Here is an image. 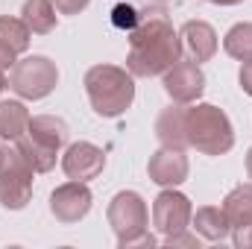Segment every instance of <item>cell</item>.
<instances>
[{"instance_id":"6da1fadb","label":"cell","mask_w":252,"mask_h":249,"mask_svg":"<svg viewBox=\"0 0 252 249\" xmlns=\"http://www.w3.org/2000/svg\"><path fill=\"white\" fill-rule=\"evenodd\" d=\"M182 38L173 30L167 12H147L141 24L129 32V59L126 67L132 76H158L182 59Z\"/></svg>"},{"instance_id":"7a4b0ae2","label":"cell","mask_w":252,"mask_h":249,"mask_svg":"<svg viewBox=\"0 0 252 249\" xmlns=\"http://www.w3.org/2000/svg\"><path fill=\"white\" fill-rule=\"evenodd\" d=\"M85 91L100 118H121L135 100V79L118 64H94L85 73Z\"/></svg>"},{"instance_id":"3957f363","label":"cell","mask_w":252,"mask_h":249,"mask_svg":"<svg viewBox=\"0 0 252 249\" xmlns=\"http://www.w3.org/2000/svg\"><path fill=\"white\" fill-rule=\"evenodd\" d=\"M185 141L196 153L223 156L235 144V129L223 109L211 103H199V106L185 109Z\"/></svg>"},{"instance_id":"277c9868","label":"cell","mask_w":252,"mask_h":249,"mask_svg":"<svg viewBox=\"0 0 252 249\" xmlns=\"http://www.w3.org/2000/svg\"><path fill=\"white\" fill-rule=\"evenodd\" d=\"M67 138H70V129L62 118L38 115V118H30L27 135L18 138L15 144L21 147V153L27 156V161L32 164L35 173H47V170H53L56 156L67 144Z\"/></svg>"},{"instance_id":"5b68a950","label":"cell","mask_w":252,"mask_h":249,"mask_svg":"<svg viewBox=\"0 0 252 249\" xmlns=\"http://www.w3.org/2000/svg\"><path fill=\"white\" fill-rule=\"evenodd\" d=\"M147 205L135 190H121L109 202V226L118 235V244L124 249L129 247H156V238L147 229Z\"/></svg>"},{"instance_id":"8992f818","label":"cell","mask_w":252,"mask_h":249,"mask_svg":"<svg viewBox=\"0 0 252 249\" xmlns=\"http://www.w3.org/2000/svg\"><path fill=\"white\" fill-rule=\"evenodd\" d=\"M32 164L15 141L0 147V205L21 211L32 196Z\"/></svg>"},{"instance_id":"52a82bcc","label":"cell","mask_w":252,"mask_h":249,"mask_svg":"<svg viewBox=\"0 0 252 249\" xmlns=\"http://www.w3.org/2000/svg\"><path fill=\"white\" fill-rule=\"evenodd\" d=\"M59 82V70L47 56H27L18 59L9 73V88L21 94L24 100H41L47 97Z\"/></svg>"},{"instance_id":"ba28073f","label":"cell","mask_w":252,"mask_h":249,"mask_svg":"<svg viewBox=\"0 0 252 249\" xmlns=\"http://www.w3.org/2000/svg\"><path fill=\"white\" fill-rule=\"evenodd\" d=\"M190 217H193V208H190V199L185 193L167 187L156 196L153 202V226L164 235V238H173L179 232H185L190 226Z\"/></svg>"},{"instance_id":"9c48e42d","label":"cell","mask_w":252,"mask_h":249,"mask_svg":"<svg viewBox=\"0 0 252 249\" xmlns=\"http://www.w3.org/2000/svg\"><path fill=\"white\" fill-rule=\"evenodd\" d=\"M161 76H164V91L170 94L173 103L188 106L193 100H199V94L205 91V73H202V67L196 62H182L179 59L173 67H167Z\"/></svg>"},{"instance_id":"30bf717a","label":"cell","mask_w":252,"mask_h":249,"mask_svg":"<svg viewBox=\"0 0 252 249\" xmlns=\"http://www.w3.org/2000/svg\"><path fill=\"white\" fill-rule=\"evenodd\" d=\"M91 190L85 182H76V179H70V182H64L53 190V196H50V211H53V217L59 220V223H79L88 211H91Z\"/></svg>"},{"instance_id":"8fae6325","label":"cell","mask_w":252,"mask_h":249,"mask_svg":"<svg viewBox=\"0 0 252 249\" xmlns=\"http://www.w3.org/2000/svg\"><path fill=\"white\" fill-rule=\"evenodd\" d=\"M106 167V153L88 141H79V144H70L62 156V170L67 173V179H76V182H88V179H97Z\"/></svg>"},{"instance_id":"7c38bea8","label":"cell","mask_w":252,"mask_h":249,"mask_svg":"<svg viewBox=\"0 0 252 249\" xmlns=\"http://www.w3.org/2000/svg\"><path fill=\"white\" fill-rule=\"evenodd\" d=\"M147 173L156 185L161 187H176L188 179V158L182 150H170V147H161L158 153H153L150 164H147Z\"/></svg>"},{"instance_id":"4fadbf2b","label":"cell","mask_w":252,"mask_h":249,"mask_svg":"<svg viewBox=\"0 0 252 249\" xmlns=\"http://www.w3.org/2000/svg\"><path fill=\"white\" fill-rule=\"evenodd\" d=\"M179 38H182V47L190 53V59L196 64L208 62L217 53V32L205 21H188L182 27V32H179Z\"/></svg>"},{"instance_id":"5bb4252c","label":"cell","mask_w":252,"mask_h":249,"mask_svg":"<svg viewBox=\"0 0 252 249\" xmlns=\"http://www.w3.org/2000/svg\"><path fill=\"white\" fill-rule=\"evenodd\" d=\"M156 135L161 141V147H170V150H185L188 141H185V106L176 103L170 109H164L156 121Z\"/></svg>"},{"instance_id":"9a60e30c","label":"cell","mask_w":252,"mask_h":249,"mask_svg":"<svg viewBox=\"0 0 252 249\" xmlns=\"http://www.w3.org/2000/svg\"><path fill=\"white\" fill-rule=\"evenodd\" d=\"M190 223H193V229H196L205 241H226L229 232H232L226 211L217 208V205H202V208H196V214L190 217Z\"/></svg>"},{"instance_id":"2e32d148","label":"cell","mask_w":252,"mask_h":249,"mask_svg":"<svg viewBox=\"0 0 252 249\" xmlns=\"http://www.w3.org/2000/svg\"><path fill=\"white\" fill-rule=\"evenodd\" d=\"M30 126V112L18 100H3L0 103V138L3 141H18L27 135Z\"/></svg>"},{"instance_id":"e0dca14e","label":"cell","mask_w":252,"mask_h":249,"mask_svg":"<svg viewBox=\"0 0 252 249\" xmlns=\"http://www.w3.org/2000/svg\"><path fill=\"white\" fill-rule=\"evenodd\" d=\"M21 21L30 27V32L47 35L56 27V6L50 0H27L21 9Z\"/></svg>"},{"instance_id":"ac0fdd59","label":"cell","mask_w":252,"mask_h":249,"mask_svg":"<svg viewBox=\"0 0 252 249\" xmlns=\"http://www.w3.org/2000/svg\"><path fill=\"white\" fill-rule=\"evenodd\" d=\"M223 211L229 217V226H250L252 223V185H238L226 199H223Z\"/></svg>"},{"instance_id":"d6986e66","label":"cell","mask_w":252,"mask_h":249,"mask_svg":"<svg viewBox=\"0 0 252 249\" xmlns=\"http://www.w3.org/2000/svg\"><path fill=\"white\" fill-rule=\"evenodd\" d=\"M223 50L232 56V59H241V62H250L252 59V24H235L226 38H223Z\"/></svg>"},{"instance_id":"ffe728a7","label":"cell","mask_w":252,"mask_h":249,"mask_svg":"<svg viewBox=\"0 0 252 249\" xmlns=\"http://www.w3.org/2000/svg\"><path fill=\"white\" fill-rule=\"evenodd\" d=\"M30 27L21 21V18H9V15H0V41L15 50V53H24L30 47Z\"/></svg>"},{"instance_id":"44dd1931","label":"cell","mask_w":252,"mask_h":249,"mask_svg":"<svg viewBox=\"0 0 252 249\" xmlns=\"http://www.w3.org/2000/svg\"><path fill=\"white\" fill-rule=\"evenodd\" d=\"M112 24H115L118 30H124V32H132V30L141 24V15H138L135 6H129V3H118V6L112 9Z\"/></svg>"},{"instance_id":"7402d4cb","label":"cell","mask_w":252,"mask_h":249,"mask_svg":"<svg viewBox=\"0 0 252 249\" xmlns=\"http://www.w3.org/2000/svg\"><path fill=\"white\" fill-rule=\"evenodd\" d=\"M53 6H56V12L59 15H79L91 0H50Z\"/></svg>"},{"instance_id":"603a6c76","label":"cell","mask_w":252,"mask_h":249,"mask_svg":"<svg viewBox=\"0 0 252 249\" xmlns=\"http://www.w3.org/2000/svg\"><path fill=\"white\" fill-rule=\"evenodd\" d=\"M235 247L252 249V223L250 226H238V229H235Z\"/></svg>"},{"instance_id":"cb8c5ba5","label":"cell","mask_w":252,"mask_h":249,"mask_svg":"<svg viewBox=\"0 0 252 249\" xmlns=\"http://www.w3.org/2000/svg\"><path fill=\"white\" fill-rule=\"evenodd\" d=\"M167 247H199V241H196L193 235H185V232H179V235L167 238Z\"/></svg>"},{"instance_id":"d4e9b609","label":"cell","mask_w":252,"mask_h":249,"mask_svg":"<svg viewBox=\"0 0 252 249\" xmlns=\"http://www.w3.org/2000/svg\"><path fill=\"white\" fill-rule=\"evenodd\" d=\"M15 56H18V53H15V50H9V47L0 41V70H9V67H15V62H18Z\"/></svg>"},{"instance_id":"484cf974","label":"cell","mask_w":252,"mask_h":249,"mask_svg":"<svg viewBox=\"0 0 252 249\" xmlns=\"http://www.w3.org/2000/svg\"><path fill=\"white\" fill-rule=\"evenodd\" d=\"M241 88L252 97V59L244 62V67H241Z\"/></svg>"},{"instance_id":"4316f807","label":"cell","mask_w":252,"mask_h":249,"mask_svg":"<svg viewBox=\"0 0 252 249\" xmlns=\"http://www.w3.org/2000/svg\"><path fill=\"white\" fill-rule=\"evenodd\" d=\"M208 3H217V6H238V3H244V0H208Z\"/></svg>"},{"instance_id":"83f0119b","label":"cell","mask_w":252,"mask_h":249,"mask_svg":"<svg viewBox=\"0 0 252 249\" xmlns=\"http://www.w3.org/2000/svg\"><path fill=\"white\" fill-rule=\"evenodd\" d=\"M247 173H250V179H252V147H250V153H247Z\"/></svg>"},{"instance_id":"f1b7e54d","label":"cell","mask_w":252,"mask_h":249,"mask_svg":"<svg viewBox=\"0 0 252 249\" xmlns=\"http://www.w3.org/2000/svg\"><path fill=\"white\" fill-rule=\"evenodd\" d=\"M6 85H9V79H6V76H3V70H0V91H3Z\"/></svg>"},{"instance_id":"f546056e","label":"cell","mask_w":252,"mask_h":249,"mask_svg":"<svg viewBox=\"0 0 252 249\" xmlns=\"http://www.w3.org/2000/svg\"><path fill=\"white\" fill-rule=\"evenodd\" d=\"M158 3H164V0H158Z\"/></svg>"}]
</instances>
